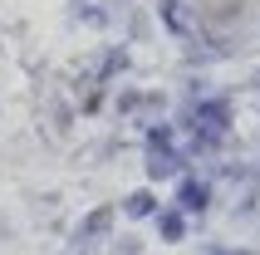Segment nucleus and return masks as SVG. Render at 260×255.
<instances>
[{"mask_svg": "<svg viewBox=\"0 0 260 255\" xmlns=\"http://www.w3.org/2000/svg\"><path fill=\"white\" fill-rule=\"evenodd\" d=\"M123 211L128 216H152L157 211V197H152V192H133V197L123 201Z\"/></svg>", "mask_w": 260, "mask_h": 255, "instance_id": "39448f33", "label": "nucleus"}, {"mask_svg": "<svg viewBox=\"0 0 260 255\" xmlns=\"http://www.w3.org/2000/svg\"><path fill=\"white\" fill-rule=\"evenodd\" d=\"M157 231H162V241H182V236H187V221H182L177 211H162L157 216Z\"/></svg>", "mask_w": 260, "mask_h": 255, "instance_id": "20e7f679", "label": "nucleus"}, {"mask_svg": "<svg viewBox=\"0 0 260 255\" xmlns=\"http://www.w3.org/2000/svg\"><path fill=\"white\" fill-rule=\"evenodd\" d=\"M162 25L177 29V35H187V20H182V5L177 0H162Z\"/></svg>", "mask_w": 260, "mask_h": 255, "instance_id": "423d86ee", "label": "nucleus"}, {"mask_svg": "<svg viewBox=\"0 0 260 255\" xmlns=\"http://www.w3.org/2000/svg\"><path fill=\"white\" fill-rule=\"evenodd\" d=\"M172 128H167V123H157V128H152V133H147V147H152V152H172Z\"/></svg>", "mask_w": 260, "mask_h": 255, "instance_id": "0eeeda50", "label": "nucleus"}, {"mask_svg": "<svg viewBox=\"0 0 260 255\" xmlns=\"http://www.w3.org/2000/svg\"><path fill=\"white\" fill-rule=\"evenodd\" d=\"M108 221H113V211H93L84 226H79V236H103V231H108Z\"/></svg>", "mask_w": 260, "mask_h": 255, "instance_id": "6e6552de", "label": "nucleus"}, {"mask_svg": "<svg viewBox=\"0 0 260 255\" xmlns=\"http://www.w3.org/2000/svg\"><path fill=\"white\" fill-rule=\"evenodd\" d=\"M226 123H231V103L226 99H211V103L197 108V128L202 133H226Z\"/></svg>", "mask_w": 260, "mask_h": 255, "instance_id": "f257e3e1", "label": "nucleus"}, {"mask_svg": "<svg viewBox=\"0 0 260 255\" xmlns=\"http://www.w3.org/2000/svg\"><path fill=\"white\" fill-rule=\"evenodd\" d=\"M231 255H255V250H231Z\"/></svg>", "mask_w": 260, "mask_h": 255, "instance_id": "1a4fd4ad", "label": "nucleus"}, {"mask_svg": "<svg viewBox=\"0 0 260 255\" xmlns=\"http://www.w3.org/2000/svg\"><path fill=\"white\" fill-rule=\"evenodd\" d=\"M177 197H182V211H206V206H211L202 182H182V192H177Z\"/></svg>", "mask_w": 260, "mask_h": 255, "instance_id": "7ed1b4c3", "label": "nucleus"}, {"mask_svg": "<svg viewBox=\"0 0 260 255\" xmlns=\"http://www.w3.org/2000/svg\"><path fill=\"white\" fill-rule=\"evenodd\" d=\"M147 172H152V182H167L172 172H182V162H177V152H152L147 157Z\"/></svg>", "mask_w": 260, "mask_h": 255, "instance_id": "f03ea898", "label": "nucleus"}]
</instances>
